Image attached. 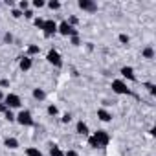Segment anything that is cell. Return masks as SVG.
Wrapping results in <instances>:
<instances>
[{"instance_id":"1","label":"cell","mask_w":156,"mask_h":156,"mask_svg":"<svg viewBox=\"0 0 156 156\" xmlns=\"http://www.w3.org/2000/svg\"><path fill=\"white\" fill-rule=\"evenodd\" d=\"M15 121L20 125V127H33L35 125V119H33V114L30 110H20L17 116H15Z\"/></svg>"},{"instance_id":"2","label":"cell","mask_w":156,"mask_h":156,"mask_svg":"<svg viewBox=\"0 0 156 156\" xmlns=\"http://www.w3.org/2000/svg\"><path fill=\"white\" fill-rule=\"evenodd\" d=\"M110 88H112V92L118 94V96H132V90L127 87V83H125L123 79H114L112 85H110Z\"/></svg>"},{"instance_id":"3","label":"cell","mask_w":156,"mask_h":156,"mask_svg":"<svg viewBox=\"0 0 156 156\" xmlns=\"http://www.w3.org/2000/svg\"><path fill=\"white\" fill-rule=\"evenodd\" d=\"M2 103H4L9 110H13V108H20V107H22V99H20V96H19V94H13V92L6 94Z\"/></svg>"},{"instance_id":"4","label":"cell","mask_w":156,"mask_h":156,"mask_svg":"<svg viewBox=\"0 0 156 156\" xmlns=\"http://www.w3.org/2000/svg\"><path fill=\"white\" fill-rule=\"evenodd\" d=\"M46 61L51 64V66H55V68H62V64H64V61H62V55L55 50V48H51L48 53H46Z\"/></svg>"},{"instance_id":"5","label":"cell","mask_w":156,"mask_h":156,"mask_svg":"<svg viewBox=\"0 0 156 156\" xmlns=\"http://www.w3.org/2000/svg\"><path fill=\"white\" fill-rule=\"evenodd\" d=\"M57 33L62 35V37H73V35H79V31H77L73 26H70L66 20H62V22L57 24Z\"/></svg>"},{"instance_id":"6","label":"cell","mask_w":156,"mask_h":156,"mask_svg":"<svg viewBox=\"0 0 156 156\" xmlns=\"http://www.w3.org/2000/svg\"><path fill=\"white\" fill-rule=\"evenodd\" d=\"M92 136H94V138H96V141L99 143V149H105V147L110 143V134H108L107 130H103V129H98Z\"/></svg>"},{"instance_id":"7","label":"cell","mask_w":156,"mask_h":156,"mask_svg":"<svg viewBox=\"0 0 156 156\" xmlns=\"http://www.w3.org/2000/svg\"><path fill=\"white\" fill-rule=\"evenodd\" d=\"M42 33H44V37H53L57 33V22L51 19H46L44 26H42Z\"/></svg>"},{"instance_id":"8","label":"cell","mask_w":156,"mask_h":156,"mask_svg":"<svg viewBox=\"0 0 156 156\" xmlns=\"http://www.w3.org/2000/svg\"><path fill=\"white\" fill-rule=\"evenodd\" d=\"M119 73H121V77H123V81H125V79H127V81H130V83H136V81H138L136 72H134V68H132V66H121Z\"/></svg>"},{"instance_id":"9","label":"cell","mask_w":156,"mask_h":156,"mask_svg":"<svg viewBox=\"0 0 156 156\" xmlns=\"http://www.w3.org/2000/svg\"><path fill=\"white\" fill-rule=\"evenodd\" d=\"M77 6H79V9H83L87 13H96L98 11V4L94 2V0H79Z\"/></svg>"},{"instance_id":"10","label":"cell","mask_w":156,"mask_h":156,"mask_svg":"<svg viewBox=\"0 0 156 156\" xmlns=\"http://www.w3.org/2000/svg\"><path fill=\"white\" fill-rule=\"evenodd\" d=\"M31 66H33V59H31V57H28V55L19 57V68H20L22 72H30Z\"/></svg>"},{"instance_id":"11","label":"cell","mask_w":156,"mask_h":156,"mask_svg":"<svg viewBox=\"0 0 156 156\" xmlns=\"http://www.w3.org/2000/svg\"><path fill=\"white\" fill-rule=\"evenodd\" d=\"M75 132L79 136H90V129H88V123H85L83 119H79L75 123Z\"/></svg>"},{"instance_id":"12","label":"cell","mask_w":156,"mask_h":156,"mask_svg":"<svg viewBox=\"0 0 156 156\" xmlns=\"http://www.w3.org/2000/svg\"><path fill=\"white\" fill-rule=\"evenodd\" d=\"M112 112L108 110V108H98V119H101L103 123H108V121H112Z\"/></svg>"},{"instance_id":"13","label":"cell","mask_w":156,"mask_h":156,"mask_svg":"<svg viewBox=\"0 0 156 156\" xmlns=\"http://www.w3.org/2000/svg\"><path fill=\"white\" fill-rule=\"evenodd\" d=\"M4 147H6V149H9V151H15V149H19V147H20V143H19V140H17V138L8 136V138L4 140Z\"/></svg>"},{"instance_id":"14","label":"cell","mask_w":156,"mask_h":156,"mask_svg":"<svg viewBox=\"0 0 156 156\" xmlns=\"http://www.w3.org/2000/svg\"><path fill=\"white\" fill-rule=\"evenodd\" d=\"M31 96H33V99H35V101H39V103H42V101L46 99V92H44L42 88H33Z\"/></svg>"},{"instance_id":"15","label":"cell","mask_w":156,"mask_h":156,"mask_svg":"<svg viewBox=\"0 0 156 156\" xmlns=\"http://www.w3.org/2000/svg\"><path fill=\"white\" fill-rule=\"evenodd\" d=\"M154 55H156V53H154V48H152V46H145V48L141 50V57L147 59V61L154 59Z\"/></svg>"},{"instance_id":"16","label":"cell","mask_w":156,"mask_h":156,"mask_svg":"<svg viewBox=\"0 0 156 156\" xmlns=\"http://www.w3.org/2000/svg\"><path fill=\"white\" fill-rule=\"evenodd\" d=\"M41 53V46L39 44H30L28 50H26V55L28 57H33V55H39Z\"/></svg>"},{"instance_id":"17","label":"cell","mask_w":156,"mask_h":156,"mask_svg":"<svg viewBox=\"0 0 156 156\" xmlns=\"http://www.w3.org/2000/svg\"><path fill=\"white\" fill-rule=\"evenodd\" d=\"M50 156H64V151H62L59 145L51 143V145H50Z\"/></svg>"},{"instance_id":"18","label":"cell","mask_w":156,"mask_h":156,"mask_svg":"<svg viewBox=\"0 0 156 156\" xmlns=\"http://www.w3.org/2000/svg\"><path fill=\"white\" fill-rule=\"evenodd\" d=\"M26 156H44L42 152H41V149L39 147H26Z\"/></svg>"},{"instance_id":"19","label":"cell","mask_w":156,"mask_h":156,"mask_svg":"<svg viewBox=\"0 0 156 156\" xmlns=\"http://www.w3.org/2000/svg\"><path fill=\"white\" fill-rule=\"evenodd\" d=\"M46 6H48L51 11H59V9H61V2H59V0H50V2H46Z\"/></svg>"},{"instance_id":"20","label":"cell","mask_w":156,"mask_h":156,"mask_svg":"<svg viewBox=\"0 0 156 156\" xmlns=\"http://www.w3.org/2000/svg\"><path fill=\"white\" fill-rule=\"evenodd\" d=\"M118 41H119L123 46H127V44L130 42V37H129L127 33H119V35H118Z\"/></svg>"},{"instance_id":"21","label":"cell","mask_w":156,"mask_h":156,"mask_svg":"<svg viewBox=\"0 0 156 156\" xmlns=\"http://www.w3.org/2000/svg\"><path fill=\"white\" fill-rule=\"evenodd\" d=\"M46 112H48V116H57L59 114V108H57V105H48Z\"/></svg>"},{"instance_id":"22","label":"cell","mask_w":156,"mask_h":156,"mask_svg":"<svg viewBox=\"0 0 156 156\" xmlns=\"http://www.w3.org/2000/svg\"><path fill=\"white\" fill-rule=\"evenodd\" d=\"M87 141H88V147H90V149H99V143L96 141V138H94L92 134L88 136V140H87Z\"/></svg>"},{"instance_id":"23","label":"cell","mask_w":156,"mask_h":156,"mask_svg":"<svg viewBox=\"0 0 156 156\" xmlns=\"http://www.w3.org/2000/svg\"><path fill=\"white\" fill-rule=\"evenodd\" d=\"M143 87L149 90V94H151V96H156V85H154V83H145Z\"/></svg>"},{"instance_id":"24","label":"cell","mask_w":156,"mask_h":156,"mask_svg":"<svg viewBox=\"0 0 156 156\" xmlns=\"http://www.w3.org/2000/svg\"><path fill=\"white\" fill-rule=\"evenodd\" d=\"M17 9H20L22 13L26 11V9H30V2H28V0H20V2H19V8Z\"/></svg>"},{"instance_id":"25","label":"cell","mask_w":156,"mask_h":156,"mask_svg":"<svg viewBox=\"0 0 156 156\" xmlns=\"http://www.w3.org/2000/svg\"><path fill=\"white\" fill-rule=\"evenodd\" d=\"M31 6H33L35 9H41V8H44V6H46V2H44V0H33Z\"/></svg>"},{"instance_id":"26","label":"cell","mask_w":156,"mask_h":156,"mask_svg":"<svg viewBox=\"0 0 156 156\" xmlns=\"http://www.w3.org/2000/svg\"><path fill=\"white\" fill-rule=\"evenodd\" d=\"M70 44H72V46H81V39H79V35L70 37Z\"/></svg>"},{"instance_id":"27","label":"cell","mask_w":156,"mask_h":156,"mask_svg":"<svg viewBox=\"0 0 156 156\" xmlns=\"http://www.w3.org/2000/svg\"><path fill=\"white\" fill-rule=\"evenodd\" d=\"M44 20H46V19H41V17H35V19H33V24H35V26H37L39 30H42V26H44Z\"/></svg>"},{"instance_id":"28","label":"cell","mask_w":156,"mask_h":156,"mask_svg":"<svg viewBox=\"0 0 156 156\" xmlns=\"http://www.w3.org/2000/svg\"><path fill=\"white\" fill-rule=\"evenodd\" d=\"M70 121H72V114H70V112H64V114H62V118H61V123L68 125Z\"/></svg>"},{"instance_id":"29","label":"cell","mask_w":156,"mask_h":156,"mask_svg":"<svg viewBox=\"0 0 156 156\" xmlns=\"http://www.w3.org/2000/svg\"><path fill=\"white\" fill-rule=\"evenodd\" d=\"M22 17H24V19H28V20H33V19H35V13H33L31 9H26V11L22 13Z\"/></svg>"},{"instance_id":"30","label":"cell","mask_w":156,"mask_h":156,"mask_svg":"<svg viewBox=\"0 0 156 156\" xmlns=\"http://www.w3.org/2000/svg\"><path fill=\"white\" fill-rule=\"evenodd\" d=\"M2 39H4V42H6V44H11V42H13V35H11L9 31H8V33H4V35H2Z\"/></svg>"},{"instance_id":"31","label":"cell","mask_w":156,"mask_h":156,"mask_svg":"<svg viewBox=\"0 0 156 156\" xmlns=\"http://www.w3.org/2000/svg\"><path fill=\"white\" fill-rule=\"evenodd\" d=\"M66 22H68L70 26H73V28H75V26H77V22H79V19H77L75 15H72V17H70V19H68Z\"/></svg>"},{"instance_id":"32","label":"cell","mask_w":156,"mask_h":156,"mask_svg":"<svg viewBox=\"0 0 156 156\" xmlns=\"http://www.w3.org/2000/svg\"><path fill=\"white\" fill-rule=\"evenodd\" d=\"M11 17H13V19H20V17H22V11L17 9V8H13V9H11Z\"/></svg>"},{"instance_id":"33","label":"cell","mask_w":156,"mask_h":156,"mask_svg":"<svg viewBox=\"0 0 156 156\" xmlns=\"http://www.w3.org/2000/svg\"><path fill=\"white\" fill-rule=\"evenodd\" d=\"M4 118H6V119H8V121H9V123H11V121H15V114H13V112H11V110H8V112H6V114H4Z\"/></svg>"},{"instance_id":"34","label":"cell","mask_w":156,"mask_h":156,"mask_svg":"<svg viewBox=\"0 0 156 156\" xmlns=\"http://www.w3.org/2000/svg\"><path fill=\"white\" fill-rule=\"evenodd\" d=\"M9 87V79H0V88H8Z\"/></svg>"},{"instance_id":"35","label":"cell","mask_w":156,"mask_h":156,"mask_svg":"<svg viewBox=\"0 0 156 156\" xmlns=\"http://www.w3.org/2000/svg\"><path fill=\"white\" fill-rule=\"evenodd\" d=\"M64 156H79V152L73 151V149H70V151H66V152H64Z\"/></svg>"},{"instance_id":"36","label":"cell","mask_w":156,"mask_h":156,"mask_svg":"<svg viewBox=\"0 0 156 156\" xmlns=\"http://www.w3.org/2000/svg\"><path fill=\"white\" fill-rule=\"evenodd\" d=\"M8 110H9V108H8V107H6L4 103H0V114H6Z\"/></svg>"},{"instance_id":"37","label":"cell","mask_w":156,"mask_h":156,"mask_svg":"<svg viewBox=\"0 0 156 156\" xmlns=\"http://www.w3.org/2000/svg\"><path fill=\"white\" fill-rule=\"evenodd\" d=\"M87 50H88V51H92V50H94V46H92V42H88V44H87Z\"/></svg>"},{"instance_id":"38","label":"cell","mask_w":156,"mask_h":156,"mask_svg":"<svg viewBox=\"0 0 156 156\" xmlns=\"http://www.w3.org/2000/svg\"><path fill=\"white\" fill-rule=\"evenodd\" d=\"M149 134H151V136H154V134H156V129H154V127H152V129H149Z\"/></svg>"},{"instance_id":"39","label":"cell","mask_w":156,"mask_h":156,"mask_svg":"<svg viewBox=\"0 0 156 156\" xmlns=\"http://www.w3.org/2000/svg\"><path fill=\"white\" fill-rule=\"evenodd\" d=\"M4 101V94H2V90H0V103Z\"/></svg>"},{"instance_id":"40","label":"cell","mask_w":156,"mask_h":156,"mask_svg":"<svg viewBox=\"0 0 156 156\" xmlns=\"http://www.w3.org/2000/svg\"><path fill=\"white\" fill-rule=\"evenodd\" d=\"M0 37H2V33H0Z\"/></svg>"}]
</instances>
